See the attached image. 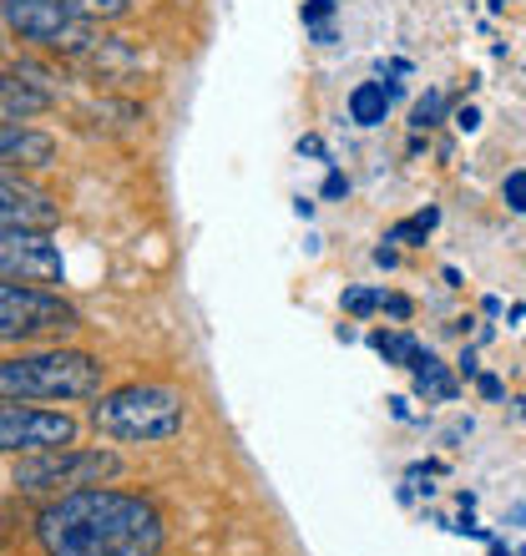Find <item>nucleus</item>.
I'll return each mask as SVG.
<instances>
[{"mask_svg": "<svg viewBox=\"0 0 526 556\" xmlns=\"http://www.w3.org/2000/svg\"><path fill=\"white\" fill-rule=\"evenodd\" d=\"M41 556H162L167 516L152 496L117 485H82L51 496L30 521Z\"/></svg>", "mask_w": 526, "mask_h": 556, "instance_id": "f257e3e1", "label": "nucleus"}, {"mask_svg": "<svg viewBox=\"0 0 526 556\" xmlns=\"http://www.w3.org/2000/svg\"><path fill=\"white\" fill-rule=\"evenodd\" d=\"M0 26L30 41L36 51H46V56L72 61L82 72L102 76V81L137 72V51L122 36L102 30V21L72 11L66 0H0Z\"/></svg>", "mask_w": 526, "mask_h": 556, "instance_id": "f03ea898", "label": "nucleus"}, {"mask_svg": "<svg viewBox=\"0 0 526 556\" xmlns=\"http://www.w3.org/2000/svg\"><path fill=\"white\" fill-rule=\"evenodd\" d=\"M107 365L72 344H36L21 354H0V400H97Z\"/></svg>", "mask_w": 526, "mask_h": 556, "instance_id": "7ed1b4c3", "label": "nucleus"}, {"mask_svg": "<svg viewBox=\"0 0 526 556\" xmlns=\"http://www.w3.org/2000/svg\"><path fill=\"white\" fill-rule=\"evenodd\" d=\"M87 420L97 425V435L122 440V445H162V440L183 435L188 395L177 384L132 380V384H117V390H102Z\"/></svg>", "mask_w": 526, "mask_h": 556, "instance_id": "20e7f679", "label": "nucleus"}, {"mask_svg": "<svg viewBox=\"0 0 526 556\" xmlns=\"http://www.w3.org/2000/svg\"><path fill=\"white\" fill-rule=\"evenodd\" d=\"M122 455L107 445H57V451L15 455L11 485L21 496H66L82 485H112L122 476Z\"/></svg>", "mask_w": 526, "mask_h": 556, "instance_id": "39448f33", "label": "nucleus"}, {"mask_svg": "<svg viewBox=\"0 0 526 556\" xmlns=\"http://www.w3.org/2000/svg\"><path fill=\"white\" fill-rule=\"evenodd\" d=\"M82 329H87L82 308L61 299V289L0 278V344H61Z\"/></svg>", "mask_w": 526, "mask_h": 556, "instance_id": "423d86ee", "label": "nucleus"}, {"mask_svg": "<svg viewBox=\"0 0 526 556\" xmlns=\"http://www.w3.org/2000/svg\"><path fill=\"white\" fill-rule=\"evenodd\" d=\"M82 420L72 410H41L26 400H0V455H36L76 445Z\"/></svg>", "mask_w": 526, "mask_h": 556, "instance_id": "0eeeda50", "label": "nucleus"}, {"mask_svg": "<svg viewBox=\"0 0 526 556\" xmlns=\"http://www.w3.org/2000/svg\"><path fill=\"white\" fill-rule=\"evenodd\" d=\"M0 278L36 283V289H61L66 258H61L57 238L46 228H0Z\"/></svg>", "mask_w": 526, "mask_h": 556, "instance_id": "6e6552de", "label": "nucleus"}, {"mask_svg": "<svg viewBox=\"0 0 526 556\" xmlns=\"http://www.w3.org/2000/svg\"><path fill=\"white\" fill-rule=\"evenodd\" d=\"M61 147L51 132L26 122H0V173H46L57 167Z\"/></svg>", "mask_w": 526, "mask_h": 556, "instance_id": "1a4fd4ad", "label": "nucleus"}, {"mask_svg": "<svg viewBox=\"0 0 526 556\" xmlns=\"http://www.w3.org/2000/svg\"><path fill=\"white\" fill-rule=\"evenodd\" d=\"M57 106V91H46L36 81V66H15V72H0V122H30L46 117Z\"/></svg>", "mask_w": 526, "mask_h": 556, "instance_id": "9d476101", "label": "nucleus"}, {"mask_svg": "<svg viewBox=\"0 0 526 556\" xmlns=\"http://www.w3.org/2000/svg\"><path fill=\"white\" fill-rule=\"evenodd\" d=\"M410 375H415V395L425 400V405H451L455 395H461V384H455V375L446 365H440L430 350H421L415 359H410Z\"/></svg>", "mask_w": 526, "mask_h": 556, "instance_id": "9b49d317", "label": "nucleus"}, {"mask_svg": "<svg viewBox=\"0 0 526 556\" xmlns=\"http://www.w3.org/2000/svg\"><path fill=\"white\" fill-rule=\"evenodd\" d=\"M385 117H390V91L380 81H360L350 91V122L354 127H385Z\"/></svg>", "mask_w": 526, "mask_h": 556, "instance_id": "f8f14e48", "label": "nucleus"}, {"mask_svg": "<svg viewBox=\"0 0 526 556\" xmlns=\"http://www.w3.org/2000/svg\"><path fill=\"white\" fill-rule=\"evenodd\" d=\"M370 350L380 354L385 365L410 369V359H415V354H421L425 344H421L415 334H405V329H375V334H370Z\"/></svg>", "mask_w": 526, "mask_h": 556, "instance_id": "ddd939ff", "label": "nucleus"}, {"mask_svg": "<svg viewBox=\"0 0 526 556\" xmlns=\"http://www.w3.org/2000/svg\"><path fill=\"white\" fill-rule=\"evenodd\" d=\"M436 223H440V207H421L415 218H400V223H394L390 233H385V243H405V249H421Z\"/></svg>", "mask_w": 526, "mask_h": 556, "instance_id": "4468645a", "label": "nucleus"}, {"mask_svg": "<svg viewBox=\"0 0 526 556\" xmlns=\"http://www.w3.org/2000/svg\"><path fill=\"white\" fill-rule=\"evenodd\" d=\"M446 117H451V97H446V91H425L421 102H415V112H410V127H415V132H430V127H440Z\"/></svg>", "mask_w": 526, "mask_h": 556, "instance_id": "2eb2a0df", "label": "nucleus"}, {"mask_svg": "<svg viewBox=\"0 0 526 556\" xmlns=\"http://www.w3.org/2000/svg\"><path fill=\"white\" fill-rule=\"evenodd\" d=\"M339 308L350 319H370V314H380V289H345L339 293Z\"/></svg>", "mask_w": 526, "mask_h": 556, "instance_id": "dca6fc26", "label": "nucleus"}, {"mask_svg": "<svg viewBox=\"0 0 526 556\" xmlns=\"http://www.w3.org/2000/svg\"><path fill=\"white\" fill-rule=\"evenodd\" d=\"M66 5L91 15V21H122V15L132 11V0H66Z\"/></svg>", "mask_w": 526, "mask_h": 556, "instance_id": "f3484780", "label": "nucleus"}, {"mask_svg": "<svg viewBox=\"0 0 526 556\" xmlns=\"http://www.w3.org/2000/svg\"><path fill=\"white\" fill-rule=\"evenodd\" d=\"M501 203L512 207V213H526V167L506 173V182H501Z\"/></svg>", "mask_w": 526, "mask_h": 556, "instance_id": "a211bd4d", "label": "nucleus"}, {"mask_svg": "<svg viewBox=\"0 0 526 556\" xmlns=\"http://www.w3.org/2000/svg\"><path fill=\"white\" fill-rule=\"evenodd\" d=\"M335 0H304V11H299V21H304V26H329V21H335Z\"/></svg>", "mask_w": 526, "mask_h": 556, "instance_id": "6ab92c4d", "label": "nucleus"}, {"mask_svg": "<svg viewBox=\"0 0 526 556\" xmlns=\"http://www.w3.org/2000/svg\"><path fill=\"white\" fill-rule=\"evenodd\" d=\"M380 308L390 314V319H400V324H405L410 314H415V304H410L405 293H385V289H380Z\"/></svg>", "mask_w": 526, "mask_h": 556, "instance_id": "aec40b11", "label": "nucleus"}, {"mask_svg": "<svg viewBox=\"0 0 526 556\" xmlns=\"http://www.w3.org/2000/svg\"><path fill=\"white\" fill-rule=\"evenodd\" d=\"M320 192H324V203H339V198H350V177H345V173H329Z\"/></svg>", "mask_w": 526, "mask_h": 556, "instance_id": "412c9836", "label": "nucleus"}, {"mask_svg": "<svg viewBox=\"0 0 526 556\" xmlns=\"http://www.w3.org/2000/svg\"><path fill=\"white\" fill-rule=\"evenodd\" d=\"M451 122L461 127V132H476V127H481V112H476V106H455Z\"/></svg>", "mask_w": 526, "mask_h": 556, "instance_id": "4be33fe9", "label": "nucleus"}, {"mask_svg": "<svg viewBox=\"0 0 526 556\" xmlns=\"http://www.w3.org/2000/svg\"><path fill=\"white\" fill-rule=\"evenodd\" d=\"M476 390H481V400H501V395H506V384H501L497 375H476Z\"/></svg>", "mask_w": 526, "mask_h": 556, "instance_id": "5701e85b", "label": "nucleus"}, {"mask_svg": "<svg viewBox=\"0 0 526 556\" xmlns=\"http://www.w3.org/2000/svg\"><path fill=\"white\" fill-rule=\"evenodd\" d=\"M299 157H320V162H329V152H324L320 137L309 132V137H299Z\"/></svg>", "mask_w": 526, "mask_h": 556, "instance_id": "b1692460", "label": "nucleus"}, {"mask_svg": "<svg viewBox=\"0 0 526 556\" xmlns=\"http://www.w3.org/2000/svg\"><path fill=\"white\" fill-rule=\"evenodd\" d=\"M455 369H461L466 380H476V375H481V365H476V350H461V359H455Z\"/></svg>", "mask_w": 526, "mask_h": 556, "instance_id": "393cba45", "label": "nucleus"}, {"mask_svg": "<svg viewBox=\"0 0 526 556\" xmlns=\"http://www.w3.org/2000/svg\"><path fill=\"white\" fill-rule=\"evenodd\" d=\"M375 264H380V268H394V264H400V253H394L390 243H380V249H375Z\"/></svg>", "mask_w": 526, "mask_h": 556, "instance_id": "a878e982", "label": "nucleus"}, {"mask_svg": "<svg viewBox=\"0 0 526 556\" xmlns=\"http://www.w3.org/2000/svg\"><path fill=\"white\" fill-rule=\"evenodd\" d=\"M309 36H314V46H335V26H309Z\"/></svg>", "mask_w": 526, "mask_h": 556, "instance_id": "bb28decb", "label": "nucleus"}, {"mask_svg": "<svg viewBox=\"0 0 526 556\" xmlns=\"http://www.w3.org/2000/svg\"><path fill=\"white\" fill-rule=\"evenodd\" d=\"M390 415H394V420H410V400L394 395V400H390Z\"/></svg>", "mask_w": 526, "mask_h": 556, "instance_id": "cd10ccee", "label": "nucleus"}, {"mask_svg": "<svg viewBox=\"0 0 526 556\" xmlns=\"http://www.w3.org/2000/svg\"><path fill=\"white\" fill-rule=\"evenodd\" d=\"M491 556H516V552H506V546H501V542H491Z\"/></svg>", "mask_w": 526, "mask_h": 556, "instance_id": "c85d7f7f", "label": "nucleus"}, {"mask_svg": "<svg viewBox=\"0 0 526 556\" xmlns=\"http://www.w3.org/2000/svg\"><path fill=\"white\" fill-rule=\"evenodd\" d=\"M516 415H522V420H526V400H516Z\"/></svg>", "mask_w": 526, "mask_h": 556, "instance_id": "c756f323", "label": "nucleus"}, {"mask_svg": "<svg viewBox=\"0 0 526 556\" xmlns=\"http://www.w3.org/2000/svg\"><path fill=\"white\" fill-rule=\"evenodd\" d=\"M0 51H5V36H0Z\"/></svg>", "mask_w": 526, "mask_h": 556, "instance_id": "7c9ffc66", "label": "nucleus"}, {"mask_svg": "<svg viewBox=\"0 0 526 556\" xmlns=\"http://www.w3.org/2000/svg\"><path fill=\"white\" fill-rule=\"evenodd\" d=\"M0 188H5V173H0Z\"/></svg>", "mask_w": 526, "mask_h": 556, "instance_id": "2f4dec72", "label": "nucleus"}, {"mask_svg": "<svg viewBox=\"0 0 526 556\" xmlns=\"http://www.w3.org/2000/svg\"><path fill=\"white\" fill-rule=\"evenodd\" d=\"M516 556H526V552H516Z\"/></svg>", "mask_w": 526, "mask_h": 556, "instance_id": "473e14b6", "label": "nucleus"}]
</instances>
